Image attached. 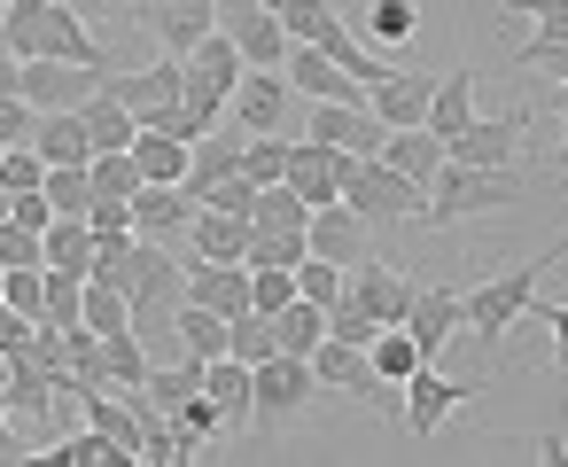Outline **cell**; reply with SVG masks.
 <instances>
[{"label": "cell", "instance_id": "cell-1", "mask_svg": "<svg viewBox=\"0 0 568 467\" xmlns=\"http://www.w3.org/2000/svg\"><path fill=\"white\" fill-rule=\"evenodd\" d=\"M545 265H568V250L552 242L545 257H529V265H506V273H490V281H475V288H459V312H467V335L498 358V343L529 319V304H537V281H545Z\"/></svg>", "mask_w": 568, "mask_h": 467}, {"label": "cell", "instance_id": "cell-2", "mask_svg": "<svg viewBox=\"0 0 568 467\" xmlns=\"http://www.w3.org/2000/svg\"><path fill=\"white\" fill-rule=\"evenodd\" d=\"M9 55L32 63V55H55V63H87V71H110L94 24L63 0H9Z\"/></svg>", "mask_w": 568, "mask_h": 467}, {"label": "cell", "instance_id": "cell-3", "mask_svg": "<svg viewBox=\"0 0 568 467\" xmlns=\"http://www.w3.org/2000/svg\"><path fill=\"white\" fill-rule=\"evenodd\" d=\"M529 187L514 180V172H483V164H452L444 156V172L428 180V219L420 226H459V219H490V211H506V203H521Z\"/></svg>", "mask_w": 568, "mask_h": 467}, {"label": "cell", "instance_id": "cell-4", "mask_svg": "<svg viewBox=\"0 0 568 467\" xmlns=\"http://www.w3.org/2000/svg\"><path fill=\"white\" fill-rule=\"evenodd\" d=\"M343 203L366 219V226H420L428 219V187H413L405 172H389L382 156H358L343 172Z\"/></svg>", "mask_w": 568, "mask_h": 467}, {"label": "cell", "instance_id": "cell-5", "mask_svg": "<svg viewBox=\"0 0 568 467\" xmlns=\"http://www.w3.org/2000/svg\"><path fill=\"white\" fill-rule=\"evenodd\" d=\"M312 389H320L312 358H288V351L257 358V366H250V428H288V420L312 405Z\"/></svg>", "mask_w": 568, "mask_h": 467}, {"label": "cell", "instance_id": "cell-6", "mask_svg": "<svg viewBox=\"0 0 568 467\" xmlns=\"http://www.w3.org/2000/svg\"><path fill=\"white\" fill-rule=\"evenodd\" d=\"M125 24H149V32H156V48L187 63V55L219 32V0H133Z\"/></svg>", "mask_w": 568, "mask_h": 467}, {"label": "cell", "instance_id": "cell-7", "mask_svg": "<svg viewBox=\"0 0 568 467\" xmlns=\"http://www.w3.org/2000/svg\"><path fill=\"white\" fill-rule=\"evenodd\" d=\"M467 397H475V382H452L436 358H420V366H413V382H405L397 420H405V436H420V444H428V436H436V428H444V420H452Z\"/></svg>", "mask_w": 568, "mask_h": 467}, {"label": "cell", "instance_id": "cell-8", "mask_svg": "<svg viewBox=\"0 0 568 467\" xmlns=\"http://www.w3.org/2000/svg\"><path fill=\"white\" fill-rule=\"evenodd\" d=\"M537 118L529 110H514V118H467L452 141H444V156L452 164H483V172H506L514 156H521V133H529Z\"/></svg>", "mask_w": 568, "mask_h": 467}, {"label": "cell", "instance_id": "cell-9", "mask_svg": "<svg viewBox=\"0 0 568 467\" xmlns=\"http://www.w3.org/2000/svg\"><path fill=\"white\" fill-rule=\"evenodd\" d=\"M397 327L420 343V358H444V343H452V335H467L459 288H444V281H413V304H405V319H397Z\"/></svg>", "mask_w": 568, "mask_h": 467}, {"label": "cell", "instance_id": "cell-10", "mask_svg": "<svg viewBox=\"0 0 568 467\" xmlns=\"http://www.w3.org/2000/svg\"><path fill=\"white\" fill-rule=\"evenodd\" d=\"M94 87H102V71H87V63H55V55L17 63V94H24L32 110H79Z\"/></svg>", "mask_w": 568, "mask_h": 467}, {"label": "cell", "instance_id": "cell-11", "mask_svg": "<svg viewBox=\"0 0 568 467\" xmlns=\"http://www.w3.org/2000/svg\"><path fill=\"white\" fill-rule=\"evenodd\" d=\"M304 141H327V149H343V156H382L389 125H382L366 102H312V133H304Z\"/></svg>", "mask_w": 568, "mask_h": 467}, {"label": "cell", "instance_id": "cell-12", "mask_svg": "<svg viewBox=\"0 0 568 467\" xmlns=\"http://www.w3.org/2000/svg\"><path fill=\"white\" fill-rule=\"evenodd\" d=\"M195 211L203 203L187 195V180H141L133 187V234H149V242H187Z\"/></svg>", "mask_w": 568, "mask_h": 467}, {"label": "cell", "instance_id": "cell-13", "mask_svg": "<svg viewBox=\"0 0 568 467\" xmlns=\"http://www.w3.org/2000/svg\"><path fill=\"white\" fill-rule=\"evenodd\" d=\"M304 242H312V257H327V265H343V273L374 257V226H366L351 203H320L312 226H304Z\"/></svg>", "mask_w": 568, "mask_h": 467}, {"label": "cell", "instance_id": "cell-14", "mask_svg": "<svg viewBox=\"0 0 568 467\" xmlns=\"http://www.w3.org/2000/svg\"><path fill=\"white\" fill-rule=\"evenodd\" d=\"M281 79L304 94V102H366V87L335 63V55H320V48H304V40H288V55H281Z\"/></svg>", "mask_w": 568, "mask_h": 467}, {"label": "cell", "instance_id": "cell-15", "mask_svg": "<svg viewBox=\"0 0 568 467\" xmlns=\"http://www.w3.org/2000/svg\"><path fill=\"white\" fill-rule=\"evenodd\" d=\"M288 102H296V87H288L281 71H242V87L226 94V125H242V133H281Z\"/></svg>", "mask_w": 568, "mask_h": 467}, {"label": "cell", "instance_id": "cell-16", "mask_svg": "<svg viewBox=\"0 0 568 467\" xmlns=\"http://www.w3.org/2000/svg\"><path fill=\"white\" fill-rule=\"evenodd\" d=\"M358 156H343V149H327V141H296L288 149V187L320 211V203H343V172H351Z\"/></svg>", "mask_w": 568, "mask_h": 467}, {"label": "cell", "instance_id": "cell-17", "mask_svg": "<svg viewBox=\"0 0 568 467\" xmlns=\"http://www.w3.org/2000/svg\"><path fill=\"white\" fill-rule=\"evenodd\" d=\"M219 32L242 48V63H250V71H281V55H288V24L265 9V0H250V9H242V17H226Z\"/></svg>", "mask_w": 568, "mask_h": 467}, {"label": "cell", "instance_id": "cell-18", "mask_svg": "<svg viewBox=\"0 0 568 467\" xmlns=\"http://www.w3.org/2000/svg\"><path fill=\"white\" fill-rule=\"evenodd\" d=\"M234 172H242V125H226V118H219V125L187 149V195L203 203V195H211L219 180H234Z\"/></svg>", "mask_w": 568, "mask_h": 467}, {"label": "cell", "instance_id": "cell-19", "mask_svg": "<svg viewBox=\"0 0 568 467\" xmlns=\"http://www.w3.org/2000/svg\"><path fill=\"white\" fill-rule=\"evenodd\" d=\"M428 94H436L428 71H389L382 87H366V110L397 133V125H420V118H428Z\"/></svg>", "mask_w": 568, "mask_h": 467}, {"label": "cell", "instance_id": "cell-20", "mask_svg": "<svg viewBox=\"0 0 568 467\" xmlns=\"http://www.w3.org/2000/svg\"><path fill=\"white\" fill-rule=\"evenodd\" d=\"M187 257H211V265H242L250 257V219H234V211H195L187 219Z\"/></svg>", "mask_w": 568, "mask_h": 467}, {"label": "cell", "instance_id": "cell-21", "mask_svg": "<svg viewBox=\"0 0 568 467\" xmlns=\"http://www.w3.org/2000/svg\"><path fill=\"white\" fill-rule=\"evenodd\" d=\"M187 304H211V312H250V265H211V257H187Z\"/></svg>", "mask_w": 568, "mask_h": 467}, {"label": "cell", "instance_id": "cell-22", "mask_svg": "<svg viewBox=\"0 0 568 467\" xmlns=\"http://www.w3.org/2000/svg\"><path fill=\"white\" fill-rule=\"evenodd\" d=\"M382 164H389V172H405L413 187H428V180L444 172V141H436L428 125H397V133L382 141Z\"/></svg>", "mask_w": 568, "mask_h": 467}, {"label": "cell", "instance_id": "cell-23", "mask_svg": "<svg viewBox=\"0 0 568 467\" xmlns=\"http://www.w3.org/2000/svg\"><path fill=\"white\" fill-rule=\"evenodd\" d=\"M467 118H475V63H459V71H444V79H436V94H428V118H420V125H428L436 141H452Z\"/></svg>", "mask_w": 568, "mask_h": 467}, {"label": "cell", "instance_id": "cell-24", "mask_svg": "<svg viewBox=\"0 0 568 467\" xmlns=\"http://www.w3.org/2000/svg\"><path fill=\"white\" fill-rule=\"evenodd\" d=\"M32 149H40L48 164H94V141H87V118H79V110H40Z\"/></svg>", "mask_w": 568, "mask_h": 467}, {"label": "cell", "instance_id": "cell-25", "mask_svg": "<svg viewBox=\"0 0 568 467\" xmlns=\"http://www.w3.org/2000/svg\"><path fill=\"white\" fill-rule=\"evenodd\" d=\"M327 343V304H312V296H288L281 312H273V351H288V358H312Z\"/></svg>", "mask_w": 568, "mask_h": 467}, {"label": "cell", "instance_id": "cell-26", "mask_svg": "<svg viewBox=\"0 0 568 467\" xmlns=\"http://www.w3.org/2000/svg\"><path fill=\"white\" fill-rule=\"evenodd\" d=\"M24 459H48V467H141V459H133V451H118L94 420H87V428H71V436H63V444H48V451H24Z\"/></svg>", "mask_w": 568, "mask_h": 467}, {"label": "cell", "instance_id": "cell-27", "mask_svg": "<svg viewBox=\"0 0 568 467\" xmlns=\"http://www.w3.org/2000/svg\"><path fill=\"white\" fill-rule=\"evenodd\" d=\"M79 118H87V141H94V149H133V141H141V118H133L110 87H94V94L79 102Z\"/></svg>", "mask_w": 568, "mask_h": 467}, {"label": "cell", "instance_id": "cell-28", "mask_svg": "<svg viewBox=\"0 0 568 467\" xmlns=\"http://www.w3.org/2000/svg\"><path fill=\"white\" fill-rule=\"evenodd\" d=\"M40 265H48V273H87V265H94V226H87V219H55V226L40 234Z\"/></svg>", "mask_w": 568, "mask_h": 467}, {"label": "cell", "instance_id": "cell-29", "mask_svg": "<svg viewBox=\"0 0 568 467\" xmlns=\"http://www.w3.org/2000/svg\"><path fill=\"white\" fill-rule=\"evenodd\" d=\"M203 389L219 397V413H226V428H250V366H242L234 351L203 366Z\"/></svg>", "mask_w": 568, "mask_h": 467}, {"label": "cell", "instance_id": "cell-30", "mask_svg": "<svg viewBox=\"0 0 568 467\" xmlns=\"http://www.w3.org/2000/svg\"><path fill=\"white\" fill-rule=\"evenodd\" d=\"M149 343L133 335V327H118V335H102V374H110V389H141L149 382Z\"/></svg>", "mask_w": 568, "mask_h": 467}, {"label": "cell", "instance_id": "cell-31", "mask_svg": "<svg viewBox=\"0 0 568 467\" xmlns=\"http://www.w3.org/2000/svg\"><path fill=\"white\" fill-rule=\"evenodd\" d=\"M219 428H226V413H219V397H211V389H195V397H180V405H172V436H180V451H187V459H195Z\"/></svg>", "mask_w": 568, "mask_h": 467}, {"label": "cell", "instance_id": "cell-32", "mask_svg": "<svg viewBox=\"0 0 568 467\" xmlns=\"http://www.w3.org/2000/svg\"><path fill=\"white\" fill-rule=\"evenodd\" d=\"M250 226H281V234H304L312 226V203L288 187V180H273V187H257V203H250Z\"/></svg>", "mask_w": 568, "mask_h": 467}, {"label": "cell", "instance_id": "cell-33", "mask_svg": "<svg viewBox=\"0 0 568 467\" xmlns=\"http://www.w3.org/2000/svg\"><path fill=\"white\" fill-rule=\"evenodd\" d=\"M413 24H420V9H413V0H366L358 40H366V48H397V40H413Z\"/></svg>", "mask_w": 568, "mask_h": 467}, {"label": "cell", "instance_id": "cell-34", "mask_svg": "<svg viewBox=\"0 0 568 467\" xmlns=\"http://www.w3.org/2000/svg\"><path fill=\"white\" fill-rule=\"evenodd\" d=\"M180 351H195V358H226V312L180 296Z\"/></svg>", "mask_w": 568, "mask_h": 467}, {"label": "cell", "instance_id": "cell-35", "mask_svg": "<svg viewBox=\"0 0 568 467\" xmlns=\"http://www.w3.org/2000/svg\"><path fill=\"white\" fill-rule=\"evenodd\" d=\"M366 358H374V374H382L389 389H405V382H413V366H420V343H413L405 327H382V335L366 343Z\"/></svg>", "mask_w": 568, "mask_h": 467}, {"label": "cell", "instance_id": "cell-36", "mask_svg": "<svg viewBox=\"0 0 568 467\" xmlns=\"http://www.w3.org/2000/svg\"><path fill=\"white\" fill-rule=\"evenodd\" d=\"M133 164H141V180H187V141H172V133H149V125H141Z\"/></svg>", "mask_w": 568, "mask_h": 467}, {"label": "cell", "instance_id": "cell-37", "mask_svg": "<svg viewBox=\"0 0 568 467\" xmlns=\"http://www.w3.org/2000/svg\"><path fill=\"white\" fill-rule=\"evenodd\" d=\"M40 195L55 203V219H87V203H94V180H87V164H48Z\"/></svg>", "mask_w": 568, "mask_h": 467}, {"label": "cell", "instance_id": "cell-38", "mask_svg": "<svg viewBox=\"0 0 568 467\" xmlns=\"http://www.w3.org/2000/svg\"><path fill=\"white\" fill-rule=\"evenodd\" d=\"M288 149L296 141H281V133H242V172L257 187H273V180H288Z\"/></svg>", "mask_w": 568, "mask_h": 467}, {"label": "cell", "instance_id": "cell-39", "mask_svg": "<svg viewBox=\"0 0 568 467\" xmlns=\"http://www.w3.org/2000/svg\"><path fill=\"white\" fill-rule=\"evenodd\" d=\"M87 180H94V195H125V203H133V187H141V164H133V149H94Z\"/></svg>", "mask_w": 568, "mask_h": 467}, {"label": "cell", "instance_id": "cell-40", "mask_svg": "<svg viewBox=\"0 0 568 467\" xmlns=\"http://www.w3.org/2000/svg\"><path fill=\"white\" fill-rule=\"evenodd\" d=\"M79 312H87V273H48V304H40V319L48 327H79Z\"/></svg>", "mask_w": 568, "mask_h": 467}, {"label": "cell", "instance_id": "cell-41", "mask_svg": "<svg viewBox=\"0 0 568 467\" xmlns=\"http://www.w3.org/2000/svg\"><path fill=\"white\" fill-rule=\"evenodd\" d=\"M79 327H94V335H118V327H133V296H125V288H102V281H87V312H79Z\"/></svg>", "mask_w": 568, "mask_h": 467}, {"label": "cell", "instance_id": "cell-42", "mask_svg": "<svg viewBox=\"0 0 568 467\" xmlns=\"http://www.w3.org/2000/svg\"><path fill=\"white\" fill-rule=\"evenodd\" d=\"M0 304L24 312V319H40V304H48V265H9V273H0Z\"/></svg>", "mask_w": 568, "mask_h": 467}, {"label": "cell", "instance_id": "cell-43", "mask_svg": "<svg viewBox=\"0 0 568 467\" xmlns=\"http://www.w3.org/2000/svg\"><path fill=\"white\" fill-rule=\"evenodd\" d=\"M226 351H234L242 366L273 358V319H265V312H234V319H226Z\"/></svg>", "mask_w": 568, "mask_h": 467}, {"label": "cell", "instance_id": "cell-44", "mask_svg": "<svg viewBox=\"0 0 568 467\" xmlns=\"http://www.w3.org/2000/svg\"><path fill=\"white\" fill-rule=\"evenodd\" d=\"M327 335H335V343H358V351H366V343H374L382 327H374V312H366V304H358V296L343 288V296L327 304Z\"/></svg>", "mask_w": 568, "mask_h": 467}, {"label": "cell", "instance_id": "cell-45", "mask_svg": "<svg viewBox=\"0 0 568 467\" xmlns=\"http://www.w3.org/2000/svg\"><path fill=\"white\" fill-rule=\"evenodd\" d=\"M288 296H296V273H288V265H250V312L273 319Z\"/></svg>", "mask_w": 568, "mask_h": 467}, {"label": "cell", "instance_id": "cell-46", "mask_svg": "<svg viewBox=\"0 0 568 467\" xmlns=\"http://www.w3.org/2000/svg\"><path fill=\"white\" fill-rule=\"evenodd\" d=\"M48 180V156L24 141V149H0V187H9V195H24V187H40Z\"/></svg>", "mask_w": 568, "mask_h": 467}, {"label": "cell", "instance_id": "cell-47", "mask_svg": "<svg viewBox=\"0 0 568 467\" xmlns=\"http://www.w3.org/2000/svg\"><path fill=\"white\" fill-rule=\"evenodd\" d=\"M87 226H94V242H125L133 234V203L125 195H94L87 203Z\"/></svg>", "mask_w": 568, "mask_h": 467}, {"label": "cell", "instance_id": "cell-48", "mask_svg": "<svg viewBox=\"0 0 568 467\" xmlns=\"http://www.w3.org/2000/svg\"><path fill=\"white\" fill-rule=\"evenodd\" d=\"M296 296H312V304H335V296H343V265H327V257H304V265H296Z\"/></svg>", "mask_w": 568, "mask_h": 467}, {"label": "cell", "instance_id": "cell-49", "mask_svg": "<svg viewBox=\"0 0 568 467\" xmlns=\"http://www.w3.org/2000/svg\"><path fill=\"white\" fill-rule=\"evenodd\" d=\"M537 327H552V374H560V397H568V304H529Z\"/></svg>", "mask_w": 568, "mask_h": 467}, {"label": "cell", "instance_id": "cell-50", "mask_svg": "<svg viewBox=\"0 0 568 467\" xmlns=\"http://www.w3.org/2000/svg\"><path fill=\"white\" fill-rule=\"evenodd\" d=\"M498 17H529L537 32H568V0H498Z\"/></svg>", "mask_w": 568, "mask_h": 467}, {"label": "cell", "instance_id": "cell-51", "mask_svg": "<svg viewBox=\"0 0 568 467\" xmlns=\"http://www.w3.org/2000/svg\"><path fill=\"white\" fill-rule=\"evenodd\" d=\"M9 265H40V234L17 226V219H0V273H9Z\"/></svg>", "mask_w": 568, "mask_h": 467}, {"label": "cell", "instance_id": "cell-52", "mask_svg": "<svg viewBox=\"0 0 568 467\" xmlns=\"http://www.w3.org/2000/svg\"><path fill=\"white\" fill-rule=\"evenodd\" d=\"M32 125H40V110H32L24 94L0 102V149H24V141H32Z\"/></svg>", "mask_w": 568, "mask_h": 467}, {"label": "cell", "instance_id": "cell-53", "mask_svg": "<svg viewBox=\"0 0 568 467\" xmlns=\"http://www.w3.org/2000/svg\"><path fill=\"white\" fill-rule=\"evenodd\" d=\"M203 203H211V211H234V219H250V203H257V180H250V172H234V180H219Z\"/></svg>", "mask_w": 568, "mask_h": 467}, {"label": "cell", "instance_id": "cell-54", "mask_svg": "<svg viewBox=\"0 0 568 467\" xmlns=\"http://www.w3.org/2000/svg\"><path fill=\"white\" fill-rule=\"evenodd\" d=\"M63 9H79L87 24H110V17H125V0H63Z\"/></svg>", "mask_w": 568, "mask_h": 467}, {"label": "cell", "instance_id": "cell-55", "mask_svg": "<svg viewBox=\"0 0 568 467\" xmlns=\"http://www.w3.org/2000/svg\"><path fill=\"white\" fill-rule=\"evenodd\" d=\"M537 459H545V467H568V428H545V436H537Z\"/></svg>", "mask_w": 568, "mask_h": 467}, {"label": "cell", "instance_id": "cell-56", "mask_svg": "<svg viewBox=\"0 0 568 467\" xmlns=\"http://www.w3.org/2000/svg\"><path fill=\"white\" fill-rule=\"evenodd\" d=\"M9 94H17V55L0 48V102H9Z\"/></svg>", "mask_w": 568, "mask_h": 467}, {"label": "cell", "instance_id": "cell-57", "mask_svg": "<svg viewBox=\"0 0 568 467\" xmlns=\"http://www.w3.org/2000/svg\"><path fill=\"white\" fill-rule=\"evenodd\" d=\"M0 48H9V0H0Z\"/></svg>", "mask_w": 568, "mask_h": 467}, {"label": "cell", "instance_id": "cell-58", "mask_svg": "<svg viewBox=\"0 0 568 467\" xmlns=\"http://www.w3.org/2000/svg\"><path fill=\"white\" fill-rule=\"evenodd\" d=\"M0 219H9V187H0Z\"/></svg>", "mask_w": 568, "mask_h": 467}, {"label": "cell", "instance_id": "cell-59", "mask_svg": "<svg viewBox=\"0 0 568 467\" xmlns=\"http://www.w3.org/2000/svg\"><path fill=\"white\" fill-rule=\"evenodd\" d=\"M265 9H273V17H281V9H288V0H265Z\"/></svg>", "mask_w": 568, "mask_h": 467}]
</instances>
